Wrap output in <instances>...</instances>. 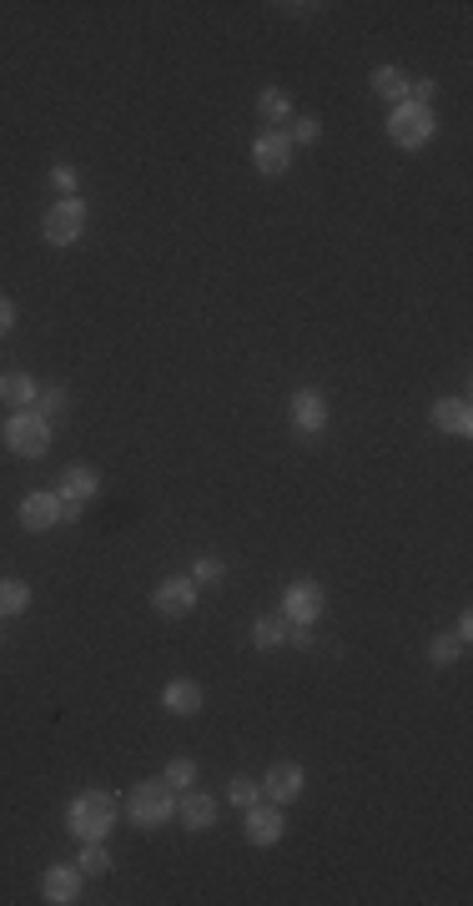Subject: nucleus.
I'll use <instances>...</instances> for the list:
<instances>
[{
    "label": "nucleus",
    "mask_w": 473,
    "mask_h": 906,
    "mask_svg": "<svg viewBox=\"0 0 473 906\" xmlns=\"http://www.w3.org/2000/svg\"><path fill=\"white\" fill-rule=\"evenodd\" d=\"M116 821H122V801L111 791H81L66 801V831L76 841H106Z\"/></svg>",
    "instance_id": "obj_1"
},
{
    "label": "nucleus",
    "mask_w": 473,
    "mask_h": 906,
    "mask_svg": "<svg viewBox=\"0 0 473 906\" xmlns=\"http://www.w3.org/2000/svg\"><path fill=\"white\" fill-rule=\"evenodd\" d=\"M51 438H55V424L41 418L35 408H16V414L0 424V444L11 448L16 459H45V454H51Z\"/></svg>",
    "instance_id": "obj_2"
},
{
    "label": "nucleus",
    "mask_w": 473,
    "mask_h": 906,
    "mask_svg": "<svg viewBox=\"0 0 473 906\" xmlns=\"http://www.w3.org/2000/svg\"><path fill=\"white\" fill-rule=\"evenodd\" d=\"M122 816L132 821L136 831H162L166 821H176V791L166 781H142V786L126 791Z\"/></svg>",
    "instance_id": "obj_3"
},
{
    "label": "nucleus",
    "mask_w": 473,
    "mask_h": 906,
    "mask_svg": "<svg viewBox=\"0 0 473 906\" xmlns=\"http://www.w3.org/2000/svg\"><path fill=\"white\" fill-rule=\"evenodd\" d=\"M433 132H439V116H433V106H419V101H398V106L388 111V142H393L398 152H423V146L433 142Z\"/></svg>",
    "instance_id": "obj_4"
},
{
    "label": "nucleus",
    "mask_w": 473,
    "mask_h": 906,
    "mask_svg": "<svg viewBox=\"0 0 473 906\" xmlns=\"http://www.w3.org/2000/svg\"><path fill=\"white\" fill-rule=\"evenodd\" d=\"M101 493V474L91 464H71L61 479H55V499H61V525H76L81 509Z\"/></svg>",
    "instance_id": "obj_5"
},
{
    "label": "nucleus",
    "mask_w": 473,
    "mask_h": 906,
    "mask_svg": "<svg viewBox=\"0 0 473 906\" xmlns=\"http://www.w3.org/2000/svg\"><path fill=\"white\" fill-rule=\"evenodd\" d=\"M86 222H91L86 202H81V197H61L51 212H45L41 237L51 242V247H76V242L86 237Z\"/></svg>",
    "instance_id": "obj_6"
},
{
    "label": "nucleus",
    "mask_w": 473,
    "mask_h": 906,
    "mask_svg": "<svg viewBox=\"0 0 473 906\" xmlns=\"http://www.w3.org/2000/svg\"><path fill=\"white\" fill-rule=\"evenodd\" d=\"M322 610H328V590H322L318 579H292L282 590V620L287 624H318Z\"/></svg>",
    "instance_id": "obj_7"
},
{
    "label": "nucleus",
    "mask_w": 473,
    "mask_h": 906,
    "mask_svg": "<svg viewBox=\"0 0 473 906\" xmlns=\"http://www.w3.org/2000/svg\"><path fill=\"white\" fill-rule=\"evenodd\" d=\"M287 418H292V428H298L302 438L328 434V424H332L328 394H322V388H298V394L287 398Z\"/></svg>",
    "instance_id": "obj_8"
},
{
    "label": "nucleus",
    "mask_w": 473,
    "mask_h": 906,
    "mask_svg": "<svg viewBox=\"0 0 473 906\" xmlns=\"http://www.w3.org/2000/svg\"><path fill=\"white\" fill-rule=\"evenodd\" d=\"M197 584H192V574H172V579H162L152 590V610L162 614V620H187L192 610H197Z\"/></svg>",
    "instance_id": "obj_9"
},
{
    "label": "nucleus",
    "mask_w": 473,
    "mask_h": 906,
    "mask_svg": "<svg viewBox=\"0 0 473 906\" xmlns=\"http://www.w3.org/2000/svg\"><path fill=\"white\" fill-rule=\"evenodd\" d=\"M257 786H263V801H273V806H282V811H287L292 801L302 796L308 775H302V765H298V761H273V765L263 771V781H257Z\"/></svg>",
    "instance_id": "obj_10"
},
{
    "label": "nucleus",
    "mask_w": 473,
    "mask_h": 906,
    "mask_svg": "<svg viewBox=\"0 0 473 906\" xmlns=\"http://www.w3.org/2000/svg\"><path fill=\"white\" fill-rule=\"evenodd\" d=\"M16 519H21L25 535H51V529L61 525V499H55V489H25Z\"/></svg>",
    "instance_id": "obj_11"
},
{
    "label": "nucleus",
    "mask_w": 473,
    "mask_h": 906,
    "mask_svg": "<svg viewBox=\"0 0 473 906\" xmlns=\"http://www.w3.org/2000/svg\"><path fill=\"white\" fill-rule=\"evenodd\" d=\"M243 831L253 846H277V841L287 836V816L282 806H273V801H253V806L243 811Z\"/></svg>",
    "instance_id": "obj_12"
},
{
    "label": "nucleus",
    "mask_w": 473,
    "mask_h": 906,
    "mask_svg": "<svg viewBox=\"0 0 473 906\" xmlns=\"http://www.w3.org/2000/svg\"><path fill=\"white\" fill-rule=\"evenodd\" d=\"M202 705H207V690H202V680L172 675V680L162 685V710H166V715H176V721H192V715H202Z\"/></svg>",
    "instance_id": "obj_13"
},
{
    "label": "nucleus",
    "mask_w": 473,
    "mask_h": 906,
    "mask_svg": "<svg viewBox=\"0 0 473 906\" xmlns=\"http://www.w3.org/2000/svg\"><path fill=\"white\" fill-rule=\"evenodd\" d=\"M81 892H86V876H81L76 862H61V866H45V872H41V896L51 906L81 902Z\"/></svg>",
    "instance_id": "obj_14"
},
{
    "label": "nucleus",
    "mask_w": 473,
    "mask_h": 906,
    "mask_svg": "<svg viewBox=\"0 0 473 906\" xmlns=\"http://www.w3.org/2000/svg\"><path fill=\"white\" fill-rule=\"evenodd\" d=\"M176 821L187 831H212L217 826V796H207L202 786L176 791Z\"/></svg>",
    "instance_id": "obj_15"
},
{
    "label": "nucleus",
    "mask_w": 473,
    "mask_h": 906,
    "mask_svg": "<svg viewBox=\"0 0 473 906\" xmlns=\"http://www.w3.org/2000/svg\"><path fill=\"white\" fill-rule=\"evenodd\" d=\"M253 166L263 176H282L287 166H292V142H287V132H277V126H273V132L257 136V142H253Z\"/></svg>",
    "instance_id": "obj_16"
},
{
    "label": "nucleus",
    "mask_w": 473,
    "mask_h": 906,
    "mask_svg": "<svg viewBox=\"0 0 473 906\" xmlns=\"http://www.w3.org/2000/svg\"><path fill=\"white\" fill-rule=\"evenodd\" d=\"M429 424L439 428V434L469 438L473 434V404H469V398H439V404L429 408Z\"/></svg>",
    "instance_id": "obj_17"
},
{
    "label": "nucleus",
    "mask_w": 473,
    "mask_h": 906,
    "mask_svg": "<svg viewBox=\"0 0 473 906\" xmlns=\"http://www.w3.org/2000/svg\"><path fill=\"white\" fill-rule=\"evenodd\" d=\"M257 116H263L267 126H277V132H282L287 121L298 116V106H292V91H282V86H263V91H257Z\"/></svg>",
    "instance_id": "obj_18"
},
{
    "label": "nucleus",
    "mask_w": 473,
    "mask_h": 906,
    "mask_svg": "<svg viewBox=\"0 0 473 906\" xmlns=\"http://www.w3.org/2000/svg\"><path fill=\"white\" fill-rule=\"evenodd\" d=\"M35 394H41V383L31 373H21V368L0 373V404L6 408H35Z\"/></svg>",
    "instance_id": "obj_19"
},
{
    "label": "nucleus",
    "mask_w": 473,
    "mask_h": 906,
    "mask_svg": "<svg viewBox=\"0 0 473 906\" xmlns=\"http://www.w3.org/2000/svg\"><path fill=\"white\" fill-rule=\"evenodd\" d=\"M35 600V590L25 584V579L16 574H0V620H16V614H25Z\"/></svg>",
    "instance_id": "obj_20"
},
{
    "label": "nucleus",
    "mask_w": 473,
    "mask_h": 906,
    "mask_svg": "<svg viewBox=\"0 0 473 906\" xmlns=\"http://www.w3.org/2000/svg\"><path fill=\"white\" fill-rule=\"evenodd\" d=\"M368 91H373V96H383L388 106L408 101V77H403V67H373V77H368Z\"/></svg>",
    "instance_id": "obj_21"
},
{
    "label": "nucleus",
    "mask_w": 473,
    "mask_h": 906,
    "mask_svg": "<svg viewBox=\"0 0 473 906\" xmlns=\"http://www.w3.org/2000/svg\"><path fill=\"white\" fill-rule=\"evenodd\" d=\"M287 644V620L282 614H257L253 620V650H282Z\"/></svg>",
    "instance_id": "obj_22"
},
{
    "label": "nucleus",
    "mask_w": 473,
    "mask_h": 906,
    "mask_svg": "<svg viewBox=\"0 0 473 906\" xmlns=\"http://www.w3.org/2000/svg\"><path fill=\"white\" fill-rule=\"evenodd\" d=\"M81 852H76V866H81V876H111V852H106V841H76Z\"/></svg>",
    "instance_id": "obj_23"
},
{
    "label": "nucleus",
    "mask_w": 473,
    "mask_h": 906,
    "mask_svg": "<svg viewBox=\"0 0 473 906\" xmlns=\"http://www.w3.org/2000/svg\"><path fill=\"white\" fill-rule=\"evenodd\" d=\"M463 660V640L459 634H433L429 640V665L433 670H449V665H459Z\"/></svg>",
    "instance_id": "obj_24"
},
{
    "label": "nucleus",
    "mask_w": 473,
    "mask_h": 906,
    "mask_svg": "<svg viewBox=\"0 0 473 906\" xmlns=\"http://www.w3.org/2000/svg\"><path fill=\"white\" fill-rule=\"evenodd\" d=\"M282 132H287V142H292V152H298V146H318V142H322V121L302 111V116L287 121Z\"/></svg>",
    "instance_id": "obj_25"
},
{
    "label": "nucleus",
    "mask_w": 473,
    "mask_h": 906,
    "mask_svg": "<svg viewBox=\"0 0 473 906\" xmlns=\"http://www.w3.org/2000/svg\"><path fill=\"white\" fill-rule=\"evenodd\" d=\"M162 781H166L172 791L197 786V761H192V755H172V761L162 765Z\"/></svg>",
    "instance_id": "obj_26"
},
{
    "label": "nucleus",
    "mask_w": 473,
    "mask_h": 906,
    "mask_svg": "<svg viewBox=\"0 0 473 906\" xmlns=\"http://www.w3.org/2000/svg\"><path fill=\"white\" fill-rule=\"evenodd\" d=\"M222 579H227V564H222L217 554H197V564H192V584H197V590H217Z\"/></svg>",
    "instance_id": "obj_27"
},
{
    "label": "nucleus",
    "mask_w": 473,
    "mask_h": 906,
    "mask_svg": "<svg viewBox=\"0 0 473 906\" xmlns=\"http://www.w3.org/2000/svg\"><path fill=\"white\" fill-rule=\"evenodd\" d=\"M66 404H71V394H66V388H61V383H45L41 394H35V414H41V418H51V424H55V418H61V414H66Z\"/></svg>",
    "instance_id": "obj_28"
},
{
    "label": "nucleus",
    "mask_w": 473,
    "mask_h": 906,
    "mask_svg": "<svg viewBox=\"0 0 473 906\" xmlns=\"http://www.w3.org/2000/svg\"><path fill=\"white\" fill-rule=\"evenodd\" d=\"M227 801H232L237 811H247L253 801H263V786H257L253 775H232V781H227Z\"/></svg>",
    "instance_id": "obj_29"
},
{
    "label": "nucleus",
    "mask_w": 473,
    "mask_h": 906,
    "mask_svg": "<svg viewBox=\"0 0 473 906\" xmlns=\"http://www.w3.org/2000/svg\"><path fill=\"white\" fill-rule=\"evenodd\" d=\"M51 186L61 192V197H81V172L71 162H55L51 166Z\"/></svg>",
    "instance_id": "obj_30"
},
{
    "label": "nucleus",
    "mask_w": 473,
    "mask_h": 906,
    "mask_svg": "<svg viewBox=\"0 0 473 906\" xmlns=\"http://www.w3.org/2000/svg\"><path fill=\"white\" fill-rule=\"evenodd\" d=\"M287 644L292 650H318V630L312 624H287Z\"/></svg>",
    "instance_id": "obj_31"
},
{
    "label": "nucleus",
    "mask_w": 473,
    "mask_h": 906,
    "mask_svg": "<svg viewBox=\"0 0 473 906\" xmlns=\"http://www.w3.org/2000/svg\"><path fill=\"white\" fill-rule=\"evenodd\" d=\"M16 317H21L16 297H11V293H0V338H11V333H16Z\"/></svg>",
    "instance_id": "obj_32"
},
{
    "label": "nucleus",
    "mask_w": 473,
    "mask_h": 906,
    "mask_svg": "<svg viewBox=\"0 0 473 906\" xmlns=\"http://www.w3.org/2000/svg\"><path fill=\"white\" fill-rule=\"evenodd\" d=\"M453 634H459L463 644L473 640V610H463V614H459V624H453Z\"/></svg>",
    "instance_id": "obj_33"
}]
</instances>
